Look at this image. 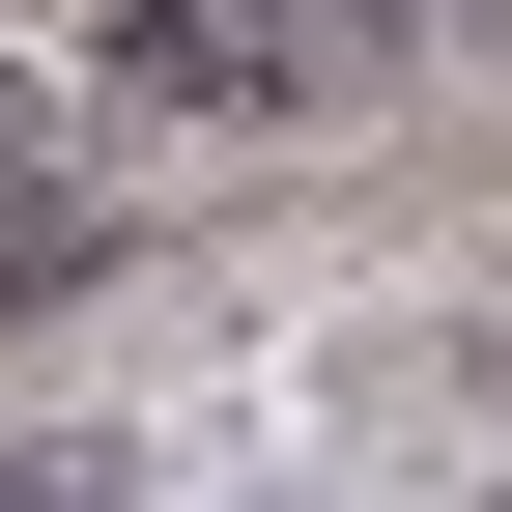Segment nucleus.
Instances as JSON below:
<instances>
[{"label":"nucleus","instance_id":"f257e3e1","mask_svg":"<svg viewBox=\"0 0 512 512\" xmlns=\"http://www.w3.org/2000/svg\"><path fill=\"white\" fill-rule=\"evenodd\" d=\"M114 57L171 114H313V86H370V0H143Z\"/></svg>","mask_w":512,"mask_h":512},{"label":"nucleus","instance_id":"f03ea898","mask_svg":"<svg viewBox=\"0 0 512 512\" xmlns=\"http://www.w3.org/2000/svg\"><path fill=\"white\" fill-rule=\"evenodd\" d=\"M0 512H143V456L114 427H0Z\"/></svg>","mask_w":512,"mask_h":512}]
</instances>
